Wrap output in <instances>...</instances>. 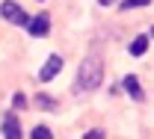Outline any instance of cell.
Here are the masks:
<instances>
[{"label": "cell", "mask_w": 154, "mask_h": 139, "mask_svg": "<svg viewBox=\"0 0 154 139\" xmlns=\"http://www.w3.org/2000/svg\"><path fill=\"white\" fill-rule=\"evenodd\" d=\"M122 86H125V92H128L134 101H142V89H139V80H136L134 74H128V77L122 80Z\"/></svg>", "instance_id": "8992f818"}, {"label": "cell", "mask_w": 154, "mask_h": 139, "mask_svg": "<svg viewBox=\"0 0 154 139\" xmlns=\"http://www.w3.org/2000/svg\"><path fill=\"white\" fill-rule=\"evenodd\" d=\"M104 80V62L98 56H86L80 62V74H77V92H92Z\"/></svg>", "instance_id": "6da1fadb"}, {"label": "cell", "mask_w": 154, "mask_h": 139, "mask_svg": "<svg viewBox=\"0 0 154 139\" xmlns=\"http://www.w3.org/2000/svg\"><path fill=\"white\" fill-rule=\"evenodd\" d=\"M83 136H86V139H101L104 133H101V130H89V133H83Z\"/></svg>", "instance_id": "8fae6325"}, {"label": "cell", "mask_w": 154, "mask_h": 139, "mask_svg": "<svg viewBox=\"0 0 154 139\" xmlns=\"http://www.w3.org/2000/svg\"><path fill=\"white\" fill-rule=\"evenodd\" d=\"M151 0H122V9H136V6H148Z\"/></svg>", "instance_id": "9c48e42d"}, {"label": "cell", "mask_w": 154, "mask_h": 139, "mask_svg": "<svg viewBox=\"0 0 154 139\" xmlns=\"http://www.w3.org/2000/svg\"><path fill=\"white\" fill-rule=\"evenodd\" d=\"M59 71H62V56H57V53H54V56H48V62L42 65V71H38V80H42V83H51V80L57 77Z\"/></svg>", "instance_id": "3957f363"}, {"label": "cell", "mask_w": 154, "mask_h": 139, "mask_svg": "<svg viewBox=\"0 0 154 139\" xmlns=\"http://www.w3.org/2000/svg\"><path fill=\"white\" fill-rule=\"evenodd\" d=\"M36 104H38V107H45V110H54V107H57V101H54V98H48V95H38V98H36Z\"/></svg>", "instance_id": "ba28073f"}, {"label": "cell", "mask_w": 154, "mask_h": 139, "mask_svg": "<svg viewBox=\"0 0 154 139\" xmlns=\"http://www.w3.org/2000/svg\"><path fill=\"white\" fill-rule=\"evenodd\" d=\"M30 136H33V139H51V136H54V133H51L48 127H36V130H33Z\"/></svg>", "instance_id": "30bf717a"}, {"label": "cell", "mask_w": 154, "mask_h": 139, "mask_svg": "<svg viewBox=\"0 0 154 139\" xmlns=\"http://www.w3.org/2000/svg\"><path fill=\"white\" fill-rule=\"evenodd\" d=\"M151 33H154V30H151Z\"/></svg>", "instance_id": "4fadbf2b"}, {"label": "cell", "mask_w": 154, "mask_h": 139, "mask_svg": "<svg viewBox=\"0 0 154 139\" xmlns=\"http://www.w3.org/2000/svg\"><path fill=\"white\" fill-rule=\"evenodd\" d=\"M98 3H101V6H113L116 0H98Z\"/></svg>", "instance_id": "7c38bea8"}, {"label": "cell", "mask_w": 154, "mask_h": 139, "mask_svg": "<svg viewBox=\"0 0 154 139\" xmlns=\"http://www.w3.org/2000/svg\"><path fill=\"white\" fill-rule=\"evenodd\" d=\"M27 30H30L33 39H38V36H45V33L51 30V18H48V15H36V18H30Z\"/></svg>", "instance_id": "277c9868"}, {"label": "cell", "mask_w": 154, "mask_h": 139, "mask_svg": "<svg viewBox=\"0 0 154 139\" xmlns=\"http://www.w3.org/2000/svg\"><path fill=\"white\" fill-rule=\"evenodd\" d=\"M145 50H148V36H136V39L131 41V53H134V56H142Z\"/></svg>", "instance_id": "52a82bcc"}, {"label": "cell", "mask_w": 154, "mask_h": 139, "mask_svg": "<svg viewBox=\"0 0 154 139\" xmlns=\"http://www.w3.org/2000/svg\"><path fill=\"white\" fill-rule=\"evenodd\" d=\"M0 15L9 21V24H18V27H27L30 24V15L21 9L18 3H12V0H6V3H0Z\"/></svg>", "instance_id": "7a4b0ae2"}, {"label": "cell", "mask_w": 154, "mask_h": 139, "mask_svg": "<svg viewBox=\"0 0 154 139\" xmlns=\"http://www.w3.org/2000/svg\"><path fill=\"white\" fill-rule=\"evenodd\" d=\"M3 136L6 139H18L21 136V124H18V119L9 113V116H3Z\"/></svg>", "instance_id": "5b68a950"}]
</instances>
